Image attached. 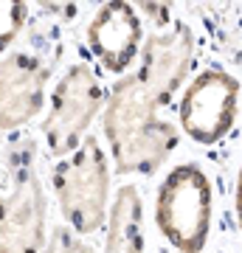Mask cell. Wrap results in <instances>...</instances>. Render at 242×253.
Masks as SVG:
<instances>
[{
  "label": "cell",
  "mask_w": 242,
  "mask_h": 253,
  "mask_svg": "<svg viewBox=\"0 0 242 253\" xmlns=\"http://www.w3.org/2000/svg\"><path fill=\"white\" fill-rule=\"evenodd\" d=\"M194 62V34L183 23L144 42L138 71L110 90L104 138L121 174H152L178 146V129L158 118Z\"/></svg>",
  "instance_id": "obj_1"
},
{
  "label": "cell",
  "mask_w": 242,
  "mask_h": 253,
  "mask_svg": "<svg viewBox=\"0 0 242 253\" xmlns=\"http://www.w3.org/2000/svg\"><path fill=\"white\" fill-rule=\"evenodd\" d=\"M214 194L206 172L194 163L175 166L158 189L155 219L161 234L180 253H200L208 242Z\"/></svg>",
  "instance_id": "obj_2"
},
{
  "label": "cell",
  "mask_w": 242,
  "mask_h": 253,
  "mask_svg": "<svg viewBox=\"0 0 242 253\" xmlns=\"http://www.w3.org/2000/svg\"><path fill=\"white\" fill-rule=\"evenodd\" d=\"M54 191L62 217L76 234H93L104 225L110 169L96 138H85L76 152L56 163Z\"/></svg>",
  "instance_id": "obj_3"
},
{
  "label": "cell",
  "mask_w": 242,
  "mask_h": 253,
  "mask_svg": "<svg viewBox=\"0 0 242 253\" xmlns=\"http://www.w3.org/2000/svg\"><path fill=\"white\" fill-rule=\"evenodd\" d=\"M104 101V87L88 65H71L56 82L48 118L43 124L45 144L54 158L73 155L85 141L88 126Z\"/></svg>",
  "instance_id": "obj_4"
},
{
  "label": "cell",
  "mask_w": 242,
  "mask_h": 253,
  "mask_svg": "<svg viewBox=\"0 0 242 253\" xmlns=\"http://www.w3.org/2000/svg\"><path fill=\"white\" fill-rule=\"evenodd\" d=\"M240 84L223 68L197 73L180 101V126L197 144H214L228 135L237 118Z\"/></svg>",
  "instance_id": "obj_5"
},
{
  "label": "cell",
  "mask_w": 242,
  "mask_h": 253,
  "mask_svg": "<svg viewBox=\"0 0 242 253\" xmlns=\"http://www.w3.org/2000/svg\"><path fill=\"white\" fill-rule=\"evenodd\" d=\"M45 251V194L34 172H23L11 194H0V253Z\"/></svg>",
  "instance_id": "obj_6"
},
{
  "label": "cell",
  "mask_w": 242,
  "mask_h": 253,
  "mask_svg": "<svg viewBox=\"0 0 242 253\" xmlns=\"http://www.w3.org/2000/svg\"><path fill=\"white\" fill-rule=\"evenodd\" d=\"M141 20L130 3H104L88 26V42L93 56L107 73L127 71L141 51Z\"/></svg>",
  "instance_id": "obj_7"
},
{
  "label": "cell",
  "mask_w": 242,
  "mask_h": 253,
  "mask_svg": "<svg viewBox=\"0 0 242 253\" xmlns=\"http://www.w3.org/2000/svg\"><path fill=\"white\" fill-rule=\"evenodd\" d=\"M48 68L28 54L0 56V129H14L43 110Z\"/></svg>",
  "instance_id": "obj_8"
},
{
  "label": "cell",
  "mask_w": 242,
  "mask_h": 253,
  "mask_svg": "<svg viewBox=\"0 0 242 253\" xmlns=\"http://www.w3.org/2000/svg\"><path fill=\"white\" fill-rule=\"evenodd\" d=\"M144 206L135 186H121L110 206L104 253H141L144 251Z\"/></svg>",
  "instance_id": "obj_9"
},
{
  "label": "cell",
  "mask_w": 242,
  "mask_h": 253,
  "mask_svg": "<svg viewBox=\"0 0 242 253\" xmlns=\"http://www.w3.org/2000/svg\"><path fill=\"white\" fill-rule=\"evenodd\" d=\"M26 17V3H0V51H6V45L20 34Z\"/></svg>",
  "instance_id": "obj_10"
},
{
  "label": "cell",
  "mask_w": 242,
  "mask_h": 253,
  "mask_svg": "<svg viewBox=\"0 0 242 253\" xmlns=\"http://www.w3.org/2000/svg\"><path fill=\"white\" fill-rule=\"evenodd\" d=\"M43 253H90V248L85 242H79L68 228H56L51 234V239L45 242Z\"/></svg>",
  "instance_id": "obj_11"
},
{
  "label": "cell",
  "mask_w": 242,
  "mask_h": 253,
  "mask_svg": "<svg viewBox=\"0 0 242 253\" xmlns=\"http://www.w3.org/2000/svg\"><path fill=\"white\" fill-rule=\"evenodd\" d=\"M234 206H237V219L242 225V169H240V177H237V197H234Z\"/></svg>",
  "instance_id": "obj_12"
}]
</instances>
